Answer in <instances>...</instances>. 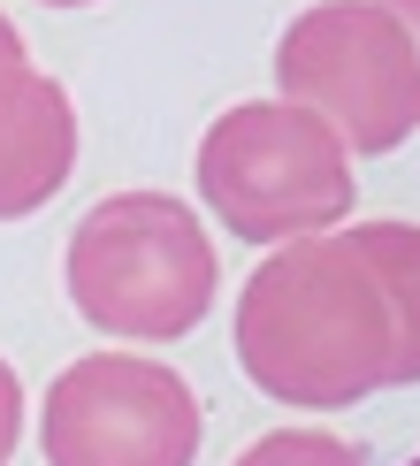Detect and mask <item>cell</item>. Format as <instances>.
Masks as SVG:
<instances>
[{
  "mask_svg": "<svg viewBox=\"0 0 420 466\" xmlns=\"http://www.w3.org/2000/svg\"><path fill=\"white\" fill-rule=\"evenodd\" d=\"M344 245L382 290L390 314V390L420 382V222H352Z\"/></svg>",
  "mask_w": 420,
  "mask_h": 466,
  "instance_id": "obj_7",
  "label": "cell"
},
{
  "mask_svg": "<svg viewBox=\"0 0 420 466\" xmlns=\"http://www.w3.org/2000/svg\"><path fill=\"white\" fill-rule=\"evenodd\" d=\"M191 168H199L206 215L229 238L267 245V252L344 229L352 199H359L344 138L291 100H245V107L215 115Z\"/></svg>",
  "mask_w": 420,
  "mask_h": 466,
  "instance_id": "obj_3",
  "label": "cell"
},
{
  "mask_svg": "<svg viewBox=\"0 0 420 466\" xmlns=\"http://www.w3.org/2000/svg\"><path fill=\"white\" fill-rule=\"evenodd\" d=\"M76 168V107L38 62H0V222H24Z\"/></svg>",
  "mask_w": 420,
  "mask_h": 466,
  "instance_id": "obj_6",
  "label": "cell"
},
{
  "mask_svg": "<svg viewBox=\"0 0 420 466\" xmlns=\"http://www.w3.org/2000/svg\"><path fill=\"white\" fill-rule=\"evenodd\" d=\"M382 8H390V15H397V24H405V31H413V46H420V0H382Z\"/></svg>",
  "mask_w": 420,
  "mask_h": 466,
  "instance_id": "obj_11",
  "label": "cell"
},
{
  "mask_svg": "<svg viewBox=\"0 0 420 466\" xmlns=\"http://www.w3.org/2000/svg\"><path fill=\"white\" fill-rule=\"evenodd\" d=\"M413 466H420V459H413Z\"/></svg>",
  "mask_w": 420,
  "mask_h": 466,
  "instance_id": "obj_14",
  "label": "cell"
},
{
  "mask_svg": "<svg viewBox=\"0 0 420 466\" xmlns=\"http://www.w3.org/2000/svg\"><path fill=\"white\" fill-rule=\"evenodd\" d=\"M69 306L115 344H176L215 306V238L168 191H107L62 252Z\"/></svg>",
  "mask_w": 420,
  "mask_h": 466,
  "instance_id": "obj_2",
  "label": "cell"
},
{
  "mask_svg": "<svg viewBox=\"0 0 420 466\" xmlns=\"http://www.w3.org/2000/svg\"><path fill=\"white\" fill-rule=\"evenodd\" d=\"M0 466H8V459H0Z\"/></svg>",
  "mask_w": 420,
  "mask_h": 466,
  "instance_id": "obj_13",
  "label": "cell"
},
{
  "mask_svg": "<svg viewBox=\"0 0 420 466\" xmlns=\"http://www.w3.org/2000/svg\"><path fill=\"white\" fill-rule=\"evenodd\" d=\"M0 62H31V54H24V31H15L8 15H0Z\"/></svg>",
  "mask_w": 420,
  "mask_h": 466,
  "instance_id": "obj_10",
  "label": "cell"
},
{
  "mask_svg": "<svg viewBox=\"0 0 420 466\" xmlns=\"http://www.w3.org/2000/svg\"><path fill=\"white\" fill-rule=\"evenodd\" d=\"M15 436H24V382H15V367L0 360V459L15 451Z\"/></svg>",
  "mask_w": 420,
  "mask_h": 466,
  "instance_id": "obj_9",
  "label": "cell"
},
{
  "mask_svg": "<svg viewBox=\"0 0 420 466\" xmlns=\"http://www.w3.org/2000/svg\"><path fill=\"white\" fill-rule=\"evenodd\" d=\"M237 466H367V451L329 436V429H275V436H260Z\"/></svg>",
  "mask_w": 420,
  "mask_h": 466,
  "instance_id": "obj_8",
  "label": "cell"
},
{
  "mask_svg": "<svg viewBox=\"0 0 420 466\" xmlns=\"http://www.w3.org/2000/svg\"><path fill=\"white\" fill-rule=\"evenodd\" d=\"M199 436V390L153 352H85L38 405L46 466H191Z\"/></svg>",
  "mask_w": 420,
  "mask_h": 466,
  "instance_id": "obj_5",
  "label": "cell"
},
{
  "mask_svg": "<svg viewBox=\"0 0 420 466\" xmlns=\"http://www.w3.org/2000/svg\"><path fill=\"white\" fill-rule=\"evenodd\" d=\"M275 100L344 138V153H397L420 130V46L382 0H314L275 38Z\"/></svg>",
  "mask_w": 420,
  "mask_h": 466,
  "instance_id": "obj_4",
  "label": "cell"
},
{
  "mask_svg": "<svg viewBox=\"0 0 420 466\" xmlns=\"http://www.w3.org/2000/svg\"><path fill=\"white\" fill-rule=\"evenodd\" d=\"M38 8H92V0H38Z\"/></svg>",
  "mask_w": 420,
  "mask_h": 466,
  "instance_id": "obj_12",
  "label": "cell"
},
{
  "mask_svg": "<svg viewBox=\"0 0 420 466\" xmlns=\"http://www.w3.org/2000/svg\"><path fill=\"white\" fill-rule=\"evenodd\" d=\"M237 367L260 398L336 413L390 390V314L359 268V252L329 238L275 245L237 290Z\"/></svg>",
  "mask_w": 420,
  "mask_h": 466,
  "instance_id": "obj_1",
  "label": "cell"
}]
</instances>
